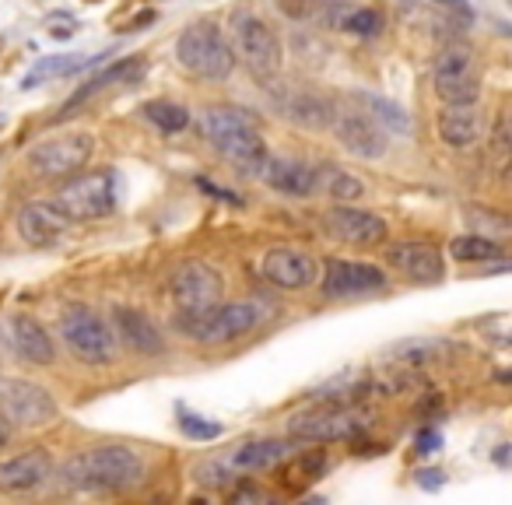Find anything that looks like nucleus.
I'll return each mask as SVG.
<instances>
[{"label": "nucleus", "mask_w": 512, "mask_h": 505, "mask_svg": "<svg viewBox=\"0 0 512 505\" xmlns=\"http://www.w3.org/2000/svg\"><path fill=\"white\" fill-rule=\"evenodd\" d=\"M197 481L200 484H225V470H221L218 463H204V467H197Z\"/></svg>", "instance_id": "e433bc0d"}, {"label": "nucleus", "mask_w": 512, "mask_h": 505, "mask_svg": "<svg viewBox=\"0 0 512 505\" xmlns=\"http://www.w3.org/2000/svg\"><path fill=\"white\" fill-rule=\"evenodd\" d=\"M137 71H141V64H137V60H134V57H130V60H120V64H116V67H109V71H106V74H99V78H92V81H88V85H85V88H78V92H74V99H71V102H67V109H74V106H78V102H85V99H88V95L102 92V88H106V85H113V81H123V78H134V74H137Z\"/></svg>", "instance_id": "72a5a7b5"}, {"label": "nucleus", "mask_w": 512, "mask_h": 505, "mask_svg": "<svg viewBox=\"0 0 512 505\" xmlns=\"http://www.w3.org/2000/svg\"><path fill=\"white\" fill-rule=\"evenodd\" d=\"M4 344H8L11 355H15L18 362L39 365V369L53 365V358H57L53 337L46 334L43 323H39L36 316H29V313L8 316V323H4Z\"/></svg>", "instance_id": "dca6fc26"}, {"label": "nucleus", "mask_w": 512, "mask_h": 505, "mask_svg": "<svg viewBox=\"0 0 512 505\" xmlns=\"http://www.w3.org/2000/svg\"><path fill=\"white\" fill-rule=\"evenodd\" d=\"M53 204L71 221L106 218V214H113L116 204H120V176H116L113 169L74 176L71 183H64V190L53 197Z\"/></svg>", "instance_id": "0eeeda50"}, {"label": "nucleus", "mask_w": 512, "mask_h": 505, "mask_svg": "<svg viewBox=\"0 0 512 505\" xmlns=\"http://www.w3.org/2000/svg\"><path fill=\"white\" fill-rule=\"evenodd\" d=\"M365 428V421L358 418L348 407H320V411L309 414H295L288 418V435L302 442H341V439H355Z\"/></svg>", "instance_id": "f8f14e48"}, {"label": "nucleus", "mask_w": 512, "mask_h": 505, "mask_svg": "<svg viewBox=\"0 0 512 505\" xmlns=\"http://www.w3.org/2000/svg\"><path fill=\"white\" fill-rule=\"evenodd\" d=\"M449 257L460 260V264H502L505 249L488 235H456L449 242Z\"/></svg>", "instance_id": "cd10ccee"}, {"label": "nucleus", "mask_w": 512, "mask_h": 505, "mask_svg": "<svg viewBox=\"0 0 512 505\" xmlns=\"http://www.w3.org/2000/svg\"><path fill=\"white\" fill-rule=\"evenodd\" d=\"M53 477V460L46 449H29L15 460H0V491H36Z\"/></svg>", "instance_id": "5701e85b"}, {"label": "nucleus", "mask_w": 512, "mask_h": 505, "mask_svg": "<svg viewBox=\"0 0 512 505\" xmlns=\"http://www.w3.org/2000/svg\"><path fill=\"white\" fill-rule=\"evenodd\" d=\"M264 278L274 288H285V292H302V288L316 285V260L302 249L292 246H274L264 253Z\"/></svg>", "instance_id": "a211bd4d"}, {"label": "nucleus", "mask_w": 512, "mask_h": 505, "mask_svg": "<svg viewBox=\"0 0 512 505\" xmlns=\"http://www.w3.org/2000/svg\"><path fill=\"white\" fill-rule=\"evenodd\" d=\"M102 57H106V53H99V57H85V53H67V57H43L22 78V88H36V85H43V81H50V78H64V74L85 71V67L102 64Z\"/></svg>", "instance_id": "bb28decb"}, {"label": "nucleus", "mask_w": 512, "mask_h": 505, "mask_svg": "<svg viewBox=\"0 0 512 505\" xmlns=\"http://www.w3.org/2000/svg\"><path fill=\"white\" fill-rule=\"evenodd\" d=\"M0 414L4 421H15L22 428L50 425L57 418V400L46 386H36L29 379H4L0 383Z\"/></svg>", "instance_id": "9b49d317"}, {"label": "nucleus", "mask_w": 512, "mask_h": 505, "mask_svg": "<svg viewBox=\"0 0 512 505\" xmlns=\"http://www.w3.org/2000/svg\"><path fill=\"white\" fill-rule=\"evenodd\" d=\"M327 232L334 235L337 242H348V246H383L386 242V221L372 211H362V207H351V204H334L323 218Z\"/></svg>", "instance_id": "2eb2a0df"}, {"label": "nucleus", "mask_w": 512, "mask_h": 505, "mask_svg": "<svg viewBox=\"0 0 512 505\" xmlns=\"http://www.w3.org/2000/svg\"><path fill=\"white\" fill-rule=\"evenodd\" d=\"M60 337H64L67 351L78 362L102 369L116 358V334L99 313H92L88 306H67L60 313Z\"/></svg>", "instance_id": "423d86ee"}, {"label": "nucleus", "mask_w": 512, "mask_h": 505, "mask_svg": "<svg viewBox=\"0 0 512 505\" xmlns=\"http://www.w3.org/2000/svg\"><path fill=\"white\" fill-rule=\"evenodd\" d=\"M264 88H267V95H271V106L302 130H323L330 123V116H334V102L309 85H295V81L274 85V81L267 78Z\"/></svg>", "instance_id": "1a4fd4ad"}, {"label": "nucleus", "mask_w": 512, "mask_h": 505, "mask_svg": "<svg viewBox=\"0 0 512 505\" xmlns=\"http://www.w3.org/2000/svg\"><path fill=\"white\" fill-rule=\"evenodd\" d=\"M467 74H477L474 71V53L460 43H449L435 53L432 60V81H453V78H467Z\"/></svg>", "instance_id": "c85d7f7f"}, {"label": "nucleus", "mask_w": 512, "mask_h": 505, "mask_svg": "<svg viewBox=\"0 0 512 505\" xmlns=\"http://www.w3.org/2000/svg\"><path fill=\"white\" fill-rule=\"evenodd\" d=\"M71 225H74V221L67 218V214L60 211L53 200H32V204H25L22 211H18V218H15L18 235H22V239L29 242V246H36V249L53 246V242H57Z\"/></svg>", "instance_id": "aec40b11"}, {"label": "nucleus", "mask_w": 512, "mask_h": 505, "mask_svg": "<svg viewBox=\"0 0 512 505\" xmlns=\"http://www.w3.org/2000/svg\"><path fill=\"white\" fill-rule=\"evenodd\" d=\"M316 190L327 193L334 204H355L365 197V183L351 172H344L341 165H320L316 169Z\"/></svg>", "instance_id": "a878e982"}, {"label": "nucleus", "mask_w": 512, "mask_h": 505, "mask_svg": "<svg viewBox=\"0 0 512 505\" xmlns=\"http://www.w3.org/2000/svg\"><path fill=\"white\" fill-rule=\"evenodd\" d=\"M390 285L386 271L376 264H358V260H327L323 264L320 288L330 299H358V295L383 292Z\"/></svg>", "instance_id": "ddd939ff"}, {"label": "nucleus", "mask_w": 512, "mask_h": 505, "mask_svg": "<svg viewBox=\"0 0 512 505\" xmlns=\"http://www.w3.org/2000/svg\"><path fill=\"white\" fill-rule=\"evenodd\" d=\"M439 446H442V435H439V432H421V435H418V453H421V456L439 453Z\"/></svg>", "instance_id": "4c0bfd02"}, {"label": "nucleus", "mask_w": 512, "mask_h": 505, "mask_svg": "<svg viewBox=\"0 0 512 505\" xmlns=\"http://www.w3.org/2000/svg\"><path fill=\"white\" fill-rule=\"evenodd\" d=\"M95 155V134L88 130H67V134L46 137L29 151V172L39 179H67L78 176Z\"/></svg>", "instance_id": "6e6552de"}, {"label": "nucleus", "mask_w": 512, "mask_h": 505, "mask_svg": "<svg viewBox=\"0 0 512 505\" xmlns=\"http://www.w3.org/2000/svg\"><path fill=\"white\" fill-rule=\"evenodd\" d=\"M334 25H341L351 36H379L383 32V15L376 8H348L334 11Z\"/></svg>", "instance_id": "c756f323"}, {"label": "nucleus", "mask_w": 512, "mask_h": 505, "mask_svg": "<svg viewBox=\"0 0 512 505\" xmlns=\"http://www.w3.org/2000/svg\"><path fill=\"white\" fill-rule=\"evenodd\" d=\"M256 176L264 179L274 193H285V197L295 200H306L316 193V165H306L302 158L267 155Z\"/></svg>", "instance_id": "6ab92c4d"}, {"label": "nucleus", "mask_w": 512, "mask_h": 505, "mask_svg": "<svg viewBox=\"0 0 512 505\" xmlns=\"http://www.w3.org/2000/svg\"><path fill=\"white\" fill-rule=\"evenodd\" d=\"M109 327H113V334L120 337V344H127V348L137 351V355H162L165 351L162 330H158L155 320H151L148 313H141V309L116 306L113 313H109Z\"/></svg>", "instance_id": "412c9836"}, {"label": "nucleus", "mask_w": 512, "mask_h": 505, "mask_svg": "<svg viewBox=\"0 0 512 505\" xmlns=\"http://www.w3.org/2000/svg\"><path fill=\"white\" fill-rule=\"evenodd\" d=\"M393 355H397L407 369H418V365L439 362V358L446 355V344H439V341H411V344H404V348L393 351Z\"/></svg>", "instance_id": "f704fd0d"}, {"label": "nucleus", "mask_w": 512, "mask_h": 505, "mask_svg": "<svg viewBox=\"0 0 512 505\" xmlns=\"http://www.w3.org/2000/svg\"><path fill=\"white\" fill-rule=\"evenodd\" d=\"M386 257H390V264L397 267L407 281H414V285H439V281L446 278V260H442L439 249L425 239L397 242V246H390Z\"/></svg>", "instance_id": "f3484780"}, {"label": "nucleus", "mask_w": 512, "mask_h": 505, "mask_svg": "<svg viewBox=\"0 0 512 505\" xmlns=\"http://www.w3.org/2000/svg\"><path fill=\"white\" fill-rule=\"evenodd\" d=\"M435 95L442 99V106H456V102H481V78H477V74H467V78L435 81Z\"/></svg>", "instance_id": "473e14b6"}, {"label": "nucleus", "mask_w": 512, "mask_h": 505, "mask_svg": "<svg viewBox=\"0 0 512 505\" xmlns=\"http://www.w3.org/2000/svg\"><path fill=\"white\" fill-rule=\"evenodd\" d=\"M221 292H225V281L204 260H190V264H179L169 278V295L179 309H204L221 302Z\"/></svg>", "instance_id": "4468645a"}, {"label": "nucleus", "mask_w": 512, "mask_h": 505, "mask_svg": "<svg viewBox=\"0 0 512 505\" xmlns=\"http://www.w3.org/2000/svg\"><path fill=\"white\" fill-rule=\"evenodd\" d=\"M176 60L183 71H190L193 78L204 81H225L235 71V53L232 43L225 39V32L214 22H197L186 25L183 36L176 39Z\"/></svg>", "instance_id": "20e7f679"}, {"label": "nucleus", "mask_w": 512, "mask_h": 505, "mask_svg": "<svg viewBox=\"0 0 512 505\" xmlns=\"http://www.w3.org/2000/svg\"><path fill=\"white\" fill-rule=\"evenodd\" d=\"M435 130H439V141L453 151H470L481 141L484 116L477 109V102H456V106H442L435 116Z\"/></svg>", "instance_id": "4be33fe9"}, {"label": "nucleus", "mask_w": 512, "mask_h": 505, "mask_svg": "<svg viewBox=\"0 0 512 505\" xmlns=\"http://www.w3.org/2000/svg\"><path fill=\"white\" fill-rule=\"evenodd\" d=\"M285 460H292V442L256 439V442H242V446L228 456V467L232 470H271Z\"/></svg>", "instance_id": "b1692460"}, {"label": "nucleus", "mask_w": 512, "mask_h": 505, "mask_svg": "<svg viewBox=\"0 0 512 505\" xmlns=\"http://www.w3.org/2000/svg\"><path fill=\"white\" fill-rule=\"evenodd\" d=\"M260 320L264 309L256 302H214L204 309H179L176 327L200 344H225L246 337L249 330L260 327Z\"/></svg>", "instance_id": "7ed1b4c3"}, {"label": "nucleus", "mask_w": 512, "mask_h": 505, "mask_svg": "<svg viewBox=\"0 0 512 505\" xmlns=\"http://www.w3.org/2000/svg\"><path fill=\"white\" fill-rule=\"evenodd\" d=\"M144 120L155 123L162 134H176V130H186L190 123V113H186L179 102H165V99H155L144 106Z\"/></svg>", "instance_id": "7c9ffc66"}, {"label": "nucleus", "mask_w": 512, "mask_h": 505, "mask_svg": "<svg viewBox=\"0 0 512 505\" xmlns=\"http://www.w3.org/2000/svg\"><path fill=\"white\" fill-rule=\"evenodd\" d=\"M418 484H421V488H442V474H439V470H421Z\"/></svg>", "instance_id": "58836bf2"}, {"label": "nucleus", "mask_w": 512, "mask_h": 505, "mask_svg": "<svg viewBox=\"0 0 512 505\" xmlns=\"http://www.w3.org/2000/svg\"><path fill=\"white\" fill-rule=\"evenodd\" d=\"M144 477L141 456L130 446H95L60 467V484L71 491H127Z\"/></svg>", "instance_id": "f257e3e1"}, {"label": "nucleus", "mask_w": 512, "mask_h": 505, "mask_svg": "<svg viewBox=\"0 0 512 505\" xmlns=\"http://www.w3.org/2000/svg\"><path fill=\"white\" fill-rule=\"evenodd\" d=\"M351 102H355V106L362 109L369 120H376L386 134H400V137L414 134L411 116H407V109L397 106V102L383 99V95H369V92H355V95H351Z\"/></svg>", "instance_id": "393cba45"}, {"label": "nucleus", "mask_w": 512, "mask_h": 505, "mask_svg": "<svg viewBox=\"0 0 512 505\" xmlns=\"http://www.w3.org/2000/svg\"><path fill=\"white\" fill-rule=\"evenodd\" d=\"M8 439H11V428H8V421L0 418V446H8Z\"/></svg>", "instance_id": "ea45409f"}, {"label": "nucleus", "mask_w": 512, "mask_h": 505, "mask_svg": "<svg viewBox=\"0 0 512 505\" xmlns=\"http://www.w3.org/2000/svg\"><path fill=\"white\" fill-rule=\"evenodd\" d=\"M232 53L235 60L246 64V71L256 81L278 78L281 67H285V46H281L278 32L264 22L260 15H249V11H235L232 22Z\"/></svg>", "instance_id": "39448f33"}, {"label": "nucleus", "mask_w": 512, "mask_h": 505, "mask_svg": "<svg viewBox=\"0 0 512 505\" xmlns=\"http://www.w3.org/2000/svg\"><path fill=\"white\" fill-rule=\"evenodd\" d=\"M309 4H330V8H337L341 0H309Z\"/></svg>", "instance_id": "a19ab883"}, {"label": "nucleus", "mask_w": 512, "mask_h": 505, "mask_svg": "<svg viewBox=\"0 0 512 505\" xmlns=\"http://www.w3.org/2000/svg\"><path fill=\"white\" fill-rule=\"evenodd\" d=\"M179 428H183L186 439H197V442H211V439H218V435L225 432L218 421L197 418V414H190V411H179Z\"/></svg>", "instance_id": "c9c22d12"}, {"label": "nucleus", "mask_w": 512, "mask_h": 505, "mask_svg": "<svg viewBox=\"0 0 512 505\" xmlns=\"http://www.w3.org/2000/svg\"><path fill=\"white\" fill-rule=\"evenodd\" d=\"M327 127L334 130L337 144H341L348 155L365 158V162H376V158H383L386 148H390V134H386L376 120H369L362 109L334 106V116H330Z\"/></svg>", "instance_id": "9d476101"}, {"label": "nucleus", "mask_w": 512, "mask_h": 505, "mask_svg": "<svg viewBox=\"0 0 512 505\" xmlns=\"http://www.w3.org/2000/svg\"><path fill=\"white\" fill-rule=\"evenodd\" d=\"M442 4H456V0H442Z\"/></svg>", "instance_id": "79ce46f5"}, {"label": "nucleus", "mask_w": 512, "mask_h": 505, "mask_svg": "<svg viewBox=\"0 0 512 505\" xmlns=\"http://www.w3.org/2000/svg\"><path fill=\"white\" fill-rule=\"evenodd\" d=\"M467 225H474L477 235H488V239L512 232V218H509V214L495 211V207H481V204H470L467 207Z\"/></svg>", "instance_id": "2f4dec72"}, {"label": "nucleus", "mask_w": 512, "mask_h": 505, "mask_svg": "<svg viewBox=\"0 0 512 505\" xmlns=\"http://www.w3.org/2000/svg\"><path fill=\"white\" fill-rule=\"evenodd\" d=\"M200 134H204L207 144H211L225 162H232L239 172H253L256 176L267 158V141L246 109H232V106L204 109V116H200Z\"/></svg>", "instance_id": "f03ea898"}]
</instances>
